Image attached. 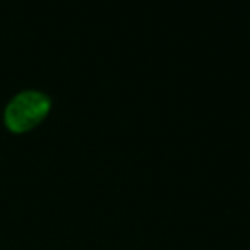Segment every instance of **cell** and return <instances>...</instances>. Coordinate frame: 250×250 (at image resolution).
Returning <instances> with one entry per match:
<instances>
[{"label": "cell", "mask_w": 250, "mask_h": 250, "mask_svg": "<svg viewBox=\"0 0 250 250\" xmlns=\"http://www.w3.org/2000/svg\"><path fill=\"white\" fill-rule=\"evenodd\" d=\"M50 111V100L38 91L19 93L7 104L4 113V122L7 129L14 134H22L31 130L40 124Z\"/></svg>", "instance_id": "obj_1"}]
</instances>
